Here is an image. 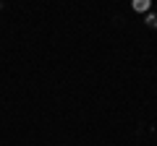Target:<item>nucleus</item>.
Segmentation results:
<instances>
[{
    "mask_svg": "<svg viewBox=\"0 0 157 146\" xmlns=\"http://www.w3.org/2000/svg\"><path fill=\"white\" fill-rule=\"evenodd\" d=\"M134 11H149V0H136Z\"/></svg>",
    "mask_w": 157,
    "mask_h": 146,
    "instance_id": "nucleus-1",
    "label": "nucleus"
}]
</instances>
